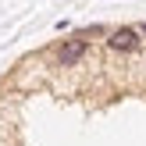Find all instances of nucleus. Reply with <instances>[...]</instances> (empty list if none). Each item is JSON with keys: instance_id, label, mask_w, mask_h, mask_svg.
<instances>
[{"instance_id": "1", "label": "nucleus", "mask_w": 146, "mask_h": 146, "mask_svg": "<svg viewBox=\"0 0 146 146\" xmlns=\"http://www.w3.org/2000/svg\"><path fill=\"white\" fill-rule=\"evenodd\" d=\"M107 46H111L114 54H135V50L143 46V36H139V29H135V25H121V29H114V32H111Z\"/></svg>"}, {"instance_id": "3", "label": "nucleus", "mask_w": 146, "mask_h": 146, "mask_svg": "<svg viewBox=\"0 0 146 146\" xmlns=\"http://www.w3.org/2000/svg\"><path fill=\"white\" fill-rule=\"evenodd\" d=\"M135 29H139V36H146V21H143V25H135Z\"/></svg>"}, {"instance_id": "2", "label": "nucleus", "mask_w": 146, "mask_h": 146, "mask_svg": "<svg viewBox=\"0 0 146 146\" xmlns=\"http://www.w3.org/2000/svg\"><path fill=\"white\" fill-rule=\"evenodd\" d=\"M82 57H86V39H64L61 50H57V64L61 68H75Z\"/></svg>"}]
</instances>
